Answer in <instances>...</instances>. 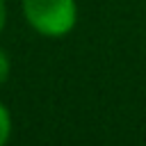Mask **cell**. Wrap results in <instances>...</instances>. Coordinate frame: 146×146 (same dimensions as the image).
<instances>
[{
	"label": "cell",
	"instance_id": "3",
	"mask_svg": "<svg viewBox=\"0 0 146 146\" xmlns=\"http://www.w3.org/2000/svg\"><path fill=\"white\" fill-rule=\"evenodd\" d=\"M9 68H11V64H9V55H7V50L0 46V84L7 82V78H9Z\"/></svg>",
	"mask_w": 146,
	"mask_h": 146
},
{
	"label": "cell",
	"instance_id": "1",
	"mask_svg": "<svg viewBox=\"0 0 146 146\" xmlns=\"http://www.w3.org/2000/svg\"><path fill=\"white\" fill-rule=\"evenodd\" d=\"M23 16L30 27L43 36H64L75 27V0H21Z\"/></svg>",
	"mask_w": 146,
	"mask_h": 146
},
{
	"label": "cell",
	"instance_id": "4",
	"mask_svg": "<svg viewBox=\"0 0 146 146\" xmlns=\"http://www.w3.org/2000/svg\"><path fill=\"white\" fill-rule=\"evenodd\" d=\"M5 21H7V7H5V0H0V32L5 27Z\"/></svg>",
	"mask_w": 146,
	"mask_h": 146
},
{
	"label": "cell",
	"instance_id": "2",
	"mask_svg": "<svg viewBox=\"0 0 146 146\" xmlns=\"http://www.w3.org/2000/svg\"><path fill=\"white\" fill-rule=\"evenodd\" d=\"M9 135H11V116H9V110L0 103V146L9 141Z\"/></svg>",
	"mask_w": 146,
	"mask_h": 146
}]
</instances>
